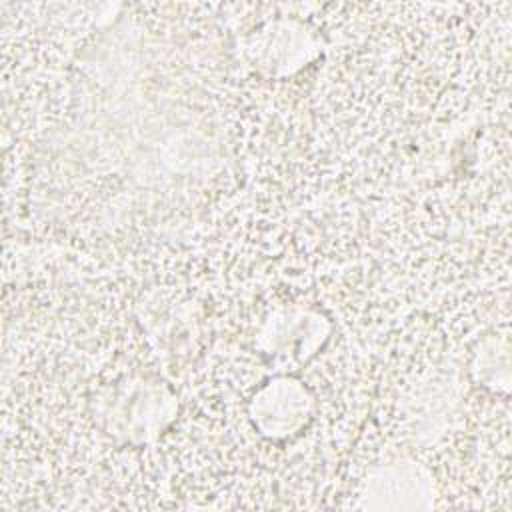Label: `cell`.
<instances>
[{"instance_id": "3957f363", "label": "cell", "mask_w": 512, "mask_h": 512, "mask_svg": "<svg viewBox=\"0 0 512 512\" xmlns=\"http://www.w3.org/2000/svg\"><path fill=\"white\" fill-rule=\"evenodd\" d=\"M322 318L318 314L298 310V312H284L278 320H274L268 328V334L272 336V346L268 348V354H272L274 360L282 362H294V360H306L318 340L316 336L324 334H310L304 336V332L322 328Z\"/></svg>"}, {"instance_id": "277c9868", "label": "cell", "mask_w": 512, "mask_h": 512, "mask_svg": "<svg viewBox=\"0 0 512 512\" xmlns=\"http://www.w3.org/2000/svg\"><path fill=\"white\" fill-rule=\"evenodd\" d=\"M372 498H382L378 508H412L408 498L420 494L426 488V480H422V470L418 468H386L372 482Z\"/></svg>"}, {"instance_id": "6da1fadb", "label": "cell", "mask_w": 512, "mask_h": 512, "mask_svg": "<svg viewBox=\"0 0 512 512\" xmlns=\"http://www.w3.org/2000/svg\"><path fill=\"white\" fill-rule=\"evenodd\" d=\"M94 418L114 440L146 444L176 416V396L154 378H124L94 400Z\"/></svg>"}, {"instance_id": "7a4b0ae2", "label": "cell", "mask_w": 512, "mask_h": 512, "mask_svg": "<svg viewBox=\"0 0 512 512\" xmlns=\"http://www.w3.org/2000/svg\"><path fill=\"white\" fill-rule=\"evenodd\" d=\"M312 414L310 392L292 378H276L260 388L252 400L254 426L268 438L296 434Z\"/></svg>"}]
</instances>
